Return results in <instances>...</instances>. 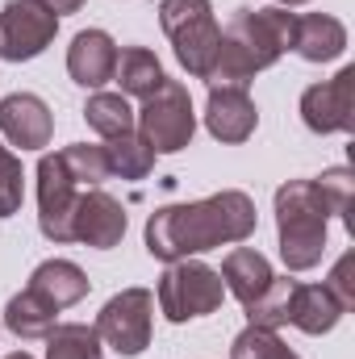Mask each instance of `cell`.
<instances>
[{
	"instance_id": "cell-2",
	"label": "cell",
	"mask_w": 355,
	"mask_h": 359,
	"mask_svg": "<svg viewBox=\"0 0 355 359\" xmlns=\"http://www.w3.org/2000/svg\"><path fill=\"white\" fill-rule=\"evenodd\" d=\"M326 222L330 209L314 180H284L276 188V234H280V259L288 271H309L322 264Z\"/></svg>"
},
{
	"instance_id": "cell-23",
	"label": "cell",
	"mask_w": 355,
	"mask_h": 359,
	"mask_svg": "<svg viewBox=\"0 0 355 359\" xmlns=\"http://www.w3.org/2000/svg\"><path fill=\"white\" fill-rule=\"evenodd\" d=\"M293 288L297 280L288 276H272L264 292L255 301H247V326H264V330H280L288 326V305H293Z\"/></svg>"
},
{
	"instance_id": "cell-4",
	"label": "cell",
	"mask_w": 355,
	"mask_h": 359,
	"mask_svg": "<svg viewBox=\"0 0 355 359\" xmlns=\"http://www.w3.org/2000/svg\"><path fill=\"white\" fill-rule=\"evenodd\" d=\"M159 313L180 326V322H192V318H209L222 309L226 301V284L217 268L201 264V259H180V264H168V271L159 276Z\"/></svg>"
},
{
	"instance_id": "cell-32",
	"label": "cell",
	"mask_w": 355,
	"mask_h": 359,
	"mask_svg": "<svg viewBox=\"0 0 355 359\" xmlns=\"http://www.w3.org/2000/svg\"><path fill=\"white\" fill-rule=\"evenodd\" d=\"M4 359H34L29 351H13V355H4Z\"/></svg>"
},
{
	"instance_id": "cell-5",
	"label": "cell",
	"mask_w": 355,
	"mask_h": 359,
	"mask_svg": "<svg viewBox=\"0 0 355 359\" xmlns=\"http://www.w3.org/2000/svg\"><path fill=\"white\" fill-rule=\"evenodd\" d=\"M138 134L155 147V155H176L192 142L196 134V113H192V96L188 84L180 80H163L159 88L142 100V109L134 113Z\"/></svg>"
},
{
	"instance_id": "cell-15",
	"label": "cell",
	"mask_w": 355,
	"mask_h": 359,
	"mask_svg": "<svg viewBox=\"0 0 355 359\" xmlns=\"http://www.w3.org/2000/svg\"><path fill=\"white\" fill-rule=\"evenodd\" d=\"M293 50L305 63H335L347 50V25L330 13H305L293 25Z\"/></svg>"
},
{
	"instance_id": "cell-10",
	"label": "cell",
	"mask_w": 355,
	"mask_h": 359,
	"mask_svg": "<svg viewBox=\"0 0 355 359\" xmlns=\"http://www.w3.org/2000/svg\"><path fill=\"white\" fill-rule=\"evenodd\" d=\"M80 192L84 188L72 184V176L59 163V155L38 159V230L51 243H72V217H76Z\"/></svg>"
},
{
	"instance_id": "cell-12",
	"label": "cell",
	"mask_w": 355,
	"mask_h": 359,
	"mask_svg": "<svg viewBox=\"0 0 355 359\" xmlns=\"http://www.w3.org/2000/svg\"><path fill=\"white\" fill-rule=\"evenodd\" d=\"M260 126V109L251 100L247 88H230V84H209V100H205V130L226 142V147H239L255 134Z\"/></svg>"
},
{
	"instance_id": "cell-6",
	"label": "cell",
	"mask_w": 355,
	"mask_h": 359,
	"mask_svg": "<svg viewBox=\"0 0 355 359\" xmlns=\"http://www.w3.org/2000/svg\"><path fill=\"white\" fill-rule=\"evenodd\" d=\"M96 334L105 347H113L121 359H134L151 347V330H155V292L151 288H121L117 297L105 301V309L96 313Z\"/></svg>"
},
{
	"instance_id": "cell-9",
	"label": "cell",
	"mask_w": 355,
	"mask_h": 359,
	"mask_svg": "<svg viewBox=\"0 0 355 359\" xmlns=\"http://www.w3.org/2000/svg\"><path fill=\"white\" fill-rule=\"evenodd\" d=\"M301 121L314 134H351L355 130V67H343L335 80L309 84L301 92Z\"/></svg>"
},
{
	"instance_id": "cell-25",
	"label": "cell",
	"mask_w": 355,
	"mask_h": 359,
	"mask_svg": "<svg viewBox=\"0 0 355 359\" xmlns=\"http://www.w3.org/2000/svg\"><path fill=\"white\" fill-rule=\"evenodd\" d=\"M63 172L72 176L76 188H100L109 180V159H105V147H88V142H72L63 151H55Z\"/></svg>"
},
{
	"instance_id": "cell-1",
	"label": "cell",
	"mask_w": 355,
	"mask_h": 359,
	"mask_svg": "<svg viewBox=\"0 0 355 359\" xmlns=\"http://www.w3.org/2000/svg\"><path fill=\"white\" fill-rule=\"evenodd\" d=\"M260 226L255 201L243 188H222L213 196L188 201V205H163L147 217V251L163 264H180L217 247L247 243Z\"/></svg>"
},
{
	"instance_id": "cell-26",
	"label": "cell",
	"mask_w": 355,
	"mask_h": 359,
	"mask_svg": "<svg viewBox=\"0 0 355 359\" xmlns=\"http://www.w3.org/2000/svg\"><path fill=\"white\" fill-rule=\"evenodd\" d=\"M318 184V192H322V201H326V209L330 213H339L343 217V226L355 234V172L351 168H330V172H322V176L314 180Z\"/></svg>"
},
{
	"instance_id": "cell-28",
	"label": "cell",
	"mask_w": 355,
	"mask_h": 359,
	"mask_svg": "<svg viewBox=\"0 0 355 359\" xmlns=\"http://www.w3.org/2000/svg\"><path fill=\"white\" fill-rule=\"evenodd\" d=\"M21 196H25V172H21V159L0 142V217H13L21 209Z\"/></svg>"
},
{
	"instance_id": "cell-19",
	"label": "cell",
	"mask_w": 355,
	"mask_h": 359,
	"mask_svg": "<svg viewBox=\"0 0 355 359\" xmlns=\"http://www.w3.org/2000/svg\"><path fill=\"white\" fill-rule=\"evenodd\" d=\"M59 313H63V309H55L46 297H38L34 288H21L17 297H8L0 326L13 330L17 339H46V334L59 326Z\"/></svg>"
},
{
	"instance_id": "cell-18",
	"label": "cell",
	"mask_w": 355,
	"mask_h": 359,
	"mask_svg": "<svg viewBox=\"0 0 355 359\" xmlns=\"http://www.w3.org/2000/svg\"><path fill=\"white\" fill-rule=\"evenodd\" d=\"M222 284H226V292L230 297H239L243 305L247 301H255L260 292H264L267 284H272V264H267V255H260L255 247H234L226 259H222Z\"/></svg>"
},
{
	"instance_id": "cell-27",
	"label": "cell",
	"mask_w": 355,
	"mask_h": 359,
	"mask_svg": "<svg viewBox=\"0 0 355 359\" xmlns=\"http://www.w3.org/2000/svg\"><path fill=\"white\" fill-rule=\"evenodd\" d=\"M230 359H301L276 330H264V326H247L243 334H234L230 343Z\"/></svg>"
},
{
	"instance_id": "cell-21",
	"label": "cell",
	"mask_w": 355,
	"mask_h": 359,
	"mask_svg": "<svg viewBox=\"0 0 355 359\" xmlns=\"http://www.w3.org/2000/svg\"><path fill=\"white\" fill-rule=\"evenodd\" d=\"M105 159H109V176L121 180H147L155 172V147L142 134H117L105 142Z\"/></svg>"
},
{
	"instance_id": "cell-3",
	"label": "cell",
	"mask_w": 355,
	"mask_h": 359,
	"mask_svg": "<svg viewBox=\"0 0 355 359\" xmlns=\"http://www.w3.org/2000/svg\"><path fill=\"white\" fill-rule=\"evenodd\" d=\"M159 25L172 38L180 67L196 80H209L213 55L222 46V25L209 0H159Z\"/></svg>"
},
{
	"instance_id": "cell-16",
	"label": "cell",
	"mask_w": 355,
	"mask_h": 359,
	"mask_svg": "<svg viewBox=\"0 0 355 359\" xmlns=\"http://www.w3.org/2000/svg\"><path fill=\"white\" fill-rule=\"evenodd\" d=\"M343 305L326 284H301L293 288V305H288V326H297L301 334H330L343 322Z\"/></svg>"
},
{
	"instance_id": "cell-22",
	"label": "cell",
	"mask_w": 355,
	"mask_h": 359,
	"mask_svg": "<svg viewBox=\"0 0 355 359\" xmlns=\"http://www.w3.org/2000/svg\"><path fill=\"white\" fill-rule=\"evenodd\" d=\"M84 121H88V130H96L109 142V138L134 130V109L121 92H92L88 104H84Z\"/></svg>"
},
{
	"instance_id": "cell-20",
	"label": "cell",
	"mask_w": 355,
	"mask_h": 359,
	"mask_svg": "<svg viewBox=\"0 0 355 359\" xmlns=\"http://www.w3.org/2000/svg\"><path fill=\"white\" fill-rule=\"evenodd\" d=\"M113 80L121 84V96H138V100H147V96L159 88L168 76H163V63H159L155 50H147V46H126V50H117Z\"/></svg>"
},
{
	"instance_id": "cell-7",
	"label": "cell",
	"mask_w": 355,
	"mask_h": 359,
	"mask_svg": "<svg viewBox=\"0 0 355 359\" xmlns=\"http://www.w3.org/2000/svg\"><path fill=\"white\" fill-rule=\"evenodd\" d=\"M59 34V17L42 0H8L0 8V59L29 63Z\"/></svg>"
},
{
	"instance_id": "cell-24",
	"label": "cell",
	"mask_w": 355,
	"mask_h": 359,
	"mask_svg": "<svg viewBox=\"0 0 355 359\" xmlns=\"http://www.w3.org/2000/svg\"><path fill=\"white\" fill-rule=\"evenodd\" d=\"M46 359H100V334L88 322H59L46 334Z\"/></svg>"
},
{
	"instance_id": "cell-8",
	"label": "cell",
	"mask_w": 355,
	"mask_h": 359,
	"mask_svg": "<svg viewBox=\"0 0 355 359\" xmlns=\"http://www.w3.org/2000/svg\"><path fill=\"white\" fill-rule=\"evenodd\" d=\"M293 25H297V13L272 4V8H239L226 25V34H234L260 63V72L272 67L284 50H293Z\"/></svg>"
},
{
	"instance_id": "cell-31",
	"label": "cell",
	"mask_w": 355,
	"mask_h": 359,
	"mask_svg": "<svg viewBox=\"0 0 355 359\" xmlns=\"http://www.w3.org/2000/svg\"><path fill=\"white\" fill-rule=\"evenodd\" d=\"M280 8H297V4H309V0H276Z\"/></svg>"
},
{
	"instance_id": "cell-30",
	"label": "cell",
	"mask_w": 355,
	"mask_h": 359,
	"mask_svg": "<svg viewBox=\"0 0 355 359\" xmlns=\"http://www.w3.org/2000/svg\"><path fill=\"white\" fill-rule=\"evenodd\" d=\"M42 4H46L55 17H67V13H80V8H84V0H42Z\"/></svg>"
},
{
	"instance_id": "cell-14",
	"label": "cell",
	"mask_w": 355,
	"mask_h": 359,
	"mask_svg": "<svg viewBox=\"0 0 355 359\" xmlns=\"http://www.w3.org/2000/svg\"><path fill=\"white\" fill-rule=\"evenodd\" d=\"M117 67V42L105 29H80L67 46V76L80 88H105Z\"/></svg>"
},
{
	"instance_id": "cell-13",
	"label": "cell",
	"mask_w": 355,
	"mask_h": 359,
	"mask_svg": "<svg viewBox=\"0 0 355 359\" xmlns=\"http://www.w3.org/2000/svg\"><path fill=\"white\" fill-rule=\"evenodd\" d=\"M0 134L21 151H42V147H51L55 113L34 92H8L0 100Z\"/></svg>"
},
{
	"instance_id": "cell-11",
	"label": "cell",
	"mask_w": 355,
	"mask_h": 359,
	"mask_svg": "<svg viewBox=\"0 0 355 359\" xmlns=\"http://www.w3.org/2000/svg\"><path fill=\"white\" fill-rule=\"evenodd\" d=\"M126 238V209L113 192L84 188L72 217V243H84L92 251H113Z\"/></svg>"
},
{
	"instance_id": "cell-17",
	"label": "cell",
	"mask_w": 355,
	"mask_h": 359,
	"mask_svg": "<svg viewBox=\"0 0 355 359\" xmlns=\"http://www.w3.org/2000/svg\"><path fill=\"white\" fill-rule=\"evenodd\" d=\"M25 288H34L38 297H46L55 309H72V305H80L88 297L92 284H88V276H84V268H76L72 259H46V264L34 268Z\"/></svg>"
},
{
	"instance_id": "cell-29",
	"label": "cell",
	"mask_w": 355,
	"mask_h": 359,
	"mask_svg": "<svg viewBox=\"0 0 355 359\" xmlns=\"http://www.w3.org/2000/svg\"><path fill=\"white\" fill-rule=\"evenodd\" d=\"M351 271H355V251H347V255L335 264L330 280H326V288L339 297V305H343V309H355V280H351Z\"/></svg>"
}]
</instances>
